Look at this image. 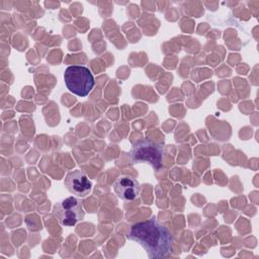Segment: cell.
Wrapping results in <instances>:
<instances>
[{
	"mask_svg": "<svg viewBox=\"0 0 259 259\" xmlns=\"http://www.w3.org/2000/svg\"><path fill=\"white\" fill-rule=\"evenodd\" d=\"M65 186L67 189L78 197L87 196L92 188V183L82 170H73L69 172L65 178Z\"/></svg>",
	"mask_w": 259,
	"mask_h": 259,
	"instance_id": "5",
	"label": "cell"
},
{
	"mask_svg": "<svg viewBox=\"0 0 259 259\" xmlns=\"http://www.w3.org/2000/svg\"><path fill=\"white\" fill-rule=\"evenodd\" d=\"M113 189L115 194L122 200H134L141 192V187L139 182L131 176H122L115 180L113 184Z\"/></svg>",
	"mask_w": 259,
	"mask_h": 259,
	"instance_id": "6",
	"label": "cell"
},
{
	"mask_svg": "<svg viewBox=\"0 0 259 259\" xmlns=\"http://www.w3.org/2000/svg\"><path fill=\"white\" fill-rule=\"evenodd\" d=\"M53 212L60 224L65 227L76 225L78 222L82 221L85 215L82 202L74 196H69L56 203Z\"/></svg>",
	"mask_w": 259,
	"mask_h": 259,
	"instance_id": "4",
	"label": "cell"
},
{
	"mask_svg": "<svg viewBox=\"0 0 259 259\" xmlns=\"http://www.w3.org/2000/svg\"><path fill=\"white\" fill-rule=\"evenodd\" d=\"M64 80L69 91L79 97H86L95 85L89 68L80 65L69 66L65 70Z\"/></svg>",
	"mask_w": 259,
	"mask_h": 259,
	"instance_id": "3",
	"label": "cell"
},
{
	"mask_svg": "<svg viewBox=\"0 0 259 259\" xmlns=\"http://www.w3.org/2000/svg\"><path fill=\"white\" fill-rule=\"evenodd\" d=\"M132 163H148L154 169L162 167L165 159V150L162 144L150 139H141L135 142L130 151Z\"/></svg>",
	"mask_w": 259,
	"mask_h": 259,
	"instance_id": "2",
	"label": "cell"
},
{
	"mask_svg": "<svg viewBox=\"0 0 259 259\" xmlns=\"http://www.w3.org/2000/svg\"><path fill=\"white\" fill-rule=\"evenodd\" d=\"M126 237L140 244L150 258L167 257L173 249V237L170 231L155 218L134 224Z\"/></svg>",
	"mask_w": 259,
	"mask_h": 259,
	"instance_id": "1",
	"label": "cell"
}]
</instances>
